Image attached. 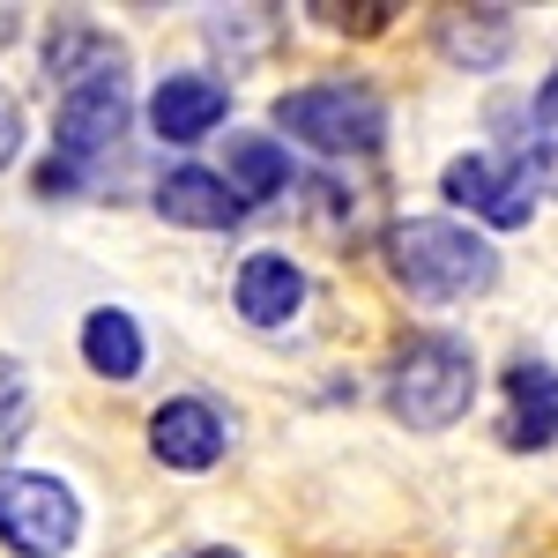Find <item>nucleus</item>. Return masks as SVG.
I'll list each match as a JSON object with an SVG mask.
<instances>
[{
	"mask_svg": "<svg viewBox=\"0 0 558 558\" xmlns=\"http://www.w3.org/2000/svg\"><path fill=\"white\" fill-rule=\"evenodd\" d=\"M476 402V350L462 336H410L387 357V410L410 432L462 425Z\"/></svg>",
	"mask_w": 558,
	"mask_h": 558,
	"instance_id": "obj_2",
	"label": "nucleus"
},
{
	"mask_svg": "<svg viewBox=\"0 0 558 558\" xmlns=\"http://www.w3.org/2000/svg\"><path fill=\"white\" fill-rule=\"evenodd\" d=\"M536 179L558 194V134H536Z\"/></svg>",
	"mask_w": 558,
	"mask_h": 558,
	"instance_id": "obj_20",
	"label": "nucleus"
},
{
	"mask_svg": "<svg viewBox=\"0 0 558 558\" xmlns=\"http://www.w3.org/2000/svg\"><path fill=\"white\" fill-rule=\"evenodd\" d=\"M305 15H320L328 31H387V15H395V8H387V0H373V8H336V0H313Z\"/></svg>",
	"mask_w": 558,
	"mask_h": 558,
	"instance_id": "obj_17",
	"label": "nucleus"
},
{
	"mask_svg": "<svg viewBox=\"0 0 558 558\" xmlns=\"http://www.w3.org/2000/svg\"><path fill=\"white\" fill-rule=\"evenodd\" d=\"M529 120H536V134H558V68L536 83V105H529Z\"/></svg>",
	"mask_w": 558,
	"mask_h": 558,
	"instance_id": "obj_19",
	"label": "nucleus"
},
{
	"mask_svg": "<svg viewBox=\"0 0 558 558\" xmlns=\"http://www.w3.org/2000/svg\"><path fill=\"white\" fill-rule=\"evenodd\" d=\"M23 432H31V380H23V365L0 350V454H8Z\"/></svg>",
	"mask_w": 558,
	"mask_h": 558,
	"instance_id": "obj_16",
	"label": "nucleus"
},
{
	"mask_svg": "<svg viewBox=\"0 0 558 558\" xmlns=\"http://www.w3.org/2000/svg\"><path fill=\"white\" fill-rule=\"evenodd\" d=\"M15 149H23V105L0 89V165H15Z\"/></svg>",
	"mask_w": 558,
	"mask_h": 558,
	"instance_id": "obj_18",
	"label": "nucleus"
},
{
	"mask_svg": "<svg viewBox=\"0 0 558 558\" xmlns=\"http://www.w3.org/2000/svg\"><path fill=\"white\" fill-rule=\"evenodd\" d=\"M305 305V268L291 254H246L239 260V313L254 328H283Z\"/></svg>",
	"mask_w": 558,
	"mask_h": 558,
	"instance_id": "obj_12",
	"label": "nucleus"
},
{
	"mask_svg": "<svg viewBox=\"0 0 558 558\" xmlns=\"http://www.w3.org/2000/svg\"><path fill=\"white\" fill-rule=\"evenodd\" d=\"M439 194H447L454 209L484 216L492 231H521L529 209H536V194H529V165H514V157H484V149L454 157V165L439 172Z\"/></svg>",
	"mask_w": 558,
	"mask_h": 558,
	"instance_id": "obj_6",
	"label": "nucleus"
},
{
	"mask_svg": "<svg viewBox=\"0 0 558 558\" xmlns=\"http://www.w3.org/2000/svg\"><path fill=\"white\" fill-rule=\"evenodd\" d=\"M179 558H239V551H223V544H202V551H179Z\"/></svg>",
	"mask_w": 558,
	"mask_h": 558,
	"instance_id": "obj_21",
	"label": "nucleus"
},
{
	"mask_svg": "<svg viewBox=\"0 0 558 558\" xmlns=\"http://www.w3.org/2000/svg\"><path fill=\"white\" fill-rule=\"evenodd\" d=\"M128 75L112 68V75H89V83H68L60 89V120H52V157L68 165V172H83V165H97L120 134H128Z\"/></svg>",
	"mask_w": 558,
	"mask_h": 558,
	"instance_id": "obj_5",
	"label": "nucleus"
},
{
	"mask_svg": "<svg viewBox=\"0 0 558 558\" xmlns=\"http://www.w3.org/2000/svg\"><path fill=\"white\" fill-rule=\"evenodd\" d=\"M276 128L320 157H373L387 142V105L365 83H305L276 97Z\"/></svg>",
	"mask_w": 558,
	"mask_h": 558,
	"instance_id": "obj_3",
	"label": "nucleus"
},
{
	"mask_svg": "<svg viewBox=\"0 0 558 558\" xmlns=\"http://www.w3.org/2000/svg\"><path fill=\"white\" fill-rule=\"evenodd\" d=\"M157 216H165V223H186V231H231L246 209H239V194H231L216 172L179 165V172L157 179Z\"/></svg>",
	"mask_w": 558,
	"mask_h": 558,
	"instance_id": "obj_11",
	"label": "nucleus"
},
{
	"mask_svg": "<svg viewBox=\"0 0 558 558\" xmlns=\"http://www.w3.org/2000/svg\"><path fill=\"white\" fill-rule=\"evenodd\" d=\"M499 439L514 454L558 447V373L544 357H521L514 373H507V425H499Z\"/></svg>",
	"mask_w": 558,
	"mask_h": 558,
	"instance_id": "obj_8",
	"label": "nucleus"
},
{
	"mask_svg": "<svg viewBox=\"0 0 558 558\" xmlns=\"http://www.w3.org/2000/svg\"><path fill=\"white\" fill-rule=\"evenodd\" d=\"M223 186L239 194V209L283 194V186H291V149H283L276 134H239V142H231V172H223Z\"/></svg>",
	"mask_w": 558,
	"mask_h": 558,
	"instance_id": "obj_14",
	"label": "nucleus"
},
{
	"mask_svg": "<svg viewBox=\"0 0 558 558\" xmlns=\"http://www.w3.org/2000/svg\"><path fill=\"white\" fill-rule=\"evenodd\" d=\"M83 357H89V373H105V380H134L142 373V328H134V313L97 305L83 320Z\"/></svg>",
	"mask_w": 558,
	"mask_h": 558,
	"instance_id": "obj_15",
	"label": "nucleus"
},
{
	"mask_svg": "<svg viewBox=\"0 0 558 558\" xmlns=\"http://www.w3.org/2000/svg\"><path fill=\"white\" fill-rule=\"evenodd\" d=\"M15 38V8H0V45Z\"/></svg>",
	"mask_w": 558,
	"mask_h": 558,
	"instance_id": "obj_22",
	"label": "nucleus"
},
{
	"mask_svg": "<svg viewBox=\"0 0 558 558\" xmlns=\"http://www.w3.org/2000/svg\"><path fill=\"white\" fill-rule=\"evenodd\" d=\"M223 112H231V89L216 75H165L149 97V128L165 142H202V134L223 128Z\"/></svg>",
	"mask_w": 558,
	"mask_h": 558,
	"instance_id": "obj_9",
	"label": "nucleus"
},
{
	"mask_svg": "<svg viewBox=\"0 0 558 558\" xmlns=\"http://www.w3.org/2000/svg\"><path fill=\"white\" fill-rule=\"evenodd\" d=\"M223 447H231V425H223V410L202 402V395H172V402L149 417V454H157L165 470H216Z\"/></svg>",
	"mask_w": 558,
	"mask_h": 558,
	"instance_id": "obj_7",
	"label": "nucleus"
},
{
	"mask_svg": "<svg viewBox=\"0 0 558 558\" xmlns=\"http://www.w3.org/2000/svg\"><path fill=\"white\" fill-rule=\"evenodd\" d=\"M439 52L470 75H492L507 52H514V8H447L439 15Z\"/></svg>",
	"mask_w": 558,
	"mask_h": 558,
	"instance_id": "obj_10",
	"label": "nucleus"
},
{
	"mask_svg": "<svg viewBox=\"0 0 558 558\" xmlns=\"http://www.w3.org/2000/svg\"><path fill=\"white\" fill-rule=\"evenodd\" d=\"M380 254H387V276L410 299H432V305L476 299V291L499 283V254L454 216H402V223H387Z\"/></svg>",
	"mask_w": 558,
	"mask_h": 558,
	"instance_id": "obj_1",
	"label": "nucleus"
},
{
	"mask_svg": "<svg viewBox=\"0 0 558 558\" xmlns=\"http://www.w3.org/2000/svg\"><path fill=\"white\" fill-rule=\"evenodd\" d=\"M120 68V45L112 31H97L83 15H68V23H52V38H45V75L68 89V83H89V75H112Z\"/></svg>",
	"mask_w": 558,
	"mask_h": 558,
	"instance_id": "obj_13",
	"label": "nucleus"
},
{
	"mask_svg": "<svg viewBox=\"0 0 558 558\" xmlns=\"http://www.w3.org/2000/svg\"><path fill=\"white\" fill-rule=\"evenodd\" d=\"M83 536V507L60 476L8 470L0 476V544L15 558H68Z\"/></svg>",
	"mask_w": 558,
	"mask_h": 558,
	"instance_id": "obj_4",
	"label": "nucleus"
}]
</instances>
